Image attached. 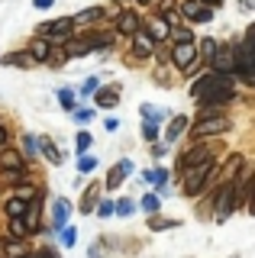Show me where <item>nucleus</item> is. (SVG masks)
Here are the masks:
<instances>
[{"instance_id":"obj_1","label":"nucleus","mask_w":255,"mask_h":258,"mask_svg":"<svg viewBox=\"0 0 255 258\" xmlns=\"http://www.w3.org/2000/svg\"><path fill=\"white\" fill-rule=\"evenodd\" d=\"M236 204H239L236 177H229V181H223V184H220V190H217V200H213V207H217V220H226V216L236 210Z\"/></svg>"},{"instance_id":"obj_2","label":"nucleus","mask_w":255,"mask_h":258,"mask_svg":"<svg viewBox=\"0 0 255 258\" xmlns=\"http://www.w3.org/2000/svg\"><path fill=\"white\" fill-rule=\"evenodd\" d=\"M226 129H233V123H229L223 113H207V116L197 119V129H194V133L204 139V136H220V133H226Z\"/></svg>"},{"instance_id":"obj_3","label":"nucleus","mask_w":255,"mask_h":258,"mask_svg":"<svg viewBox=\"0 0 255 258\" xmlns=\"http://www.w3.org/2000/svg\"><path fill=\"white\" fill-rule=\"evenodd\" d=\"M210 177H213V168L210 165H190L187 168V181H184V194H190V197L201 194L204 184L210 181Z\"/></svg>"},{"instance_id":"obj_4","label":"nucleus","mask_w":255,"mask_h":258,"mask_svg":"<svg viewBox=\"0 0 255 258\" xmlns=\"http://www.w3.org/2000/svg\"><path fill=\"white\" fill-rule=\"evenodd\" d=\"M210 61H213V71H217V75H233L236 55H233V48H229V45H217V48H213V55H210Z\"/></svg>"},{"instance_id":"obj_5","label":"nucleus","mask_w":255,"mask_h":258,"mask_svg":"<svg viewBox=\"0 0 255 258\" xmlns=\"http://www.w3.org/2000/svg\"><path fill=\"white\" fill-rule=\"evenodd\" d=\"M181 16H187V20H194V23H207L213 16V10L207 4H201V0H184V4H181Z\"/></svg>"},{"instance_id":"obj_6","label":"nucleus","mask_w":255,"mask_h":258,"mask_svg":"<svg viewBox=\"0 0 255 258\" xmlns=\"http://www.w3.org/2000/svg\"><path fill=\"white\" fill-rule=\"evenodd\" d=\"M194 58H197V45H194V42H174V48H171V61L178 64V68H187Z\"/></svg>"},{"instance_id":"obj_7","label":"nucleus","mask_w":255,"mask_h":258,"mask_svg":"<svg viewBox=\"0 0 255 258\" xmlns=\"http://www.w3.org/2000/svg\"><path fill=\"white\" fill-rule=\"evenodd\" d=\"M152 48H155V39L139 26L136 32H133V52H136V58H149V55H152Z\"/></svg>"},{"instance_id":"obj_8","label":"nucleus","mask_w":255,"mask_h":258,"mask_svg":"<svg viewBox=\"0 0 255 258\" xmlns=\"http://www.w3.org/2000/svg\"><path fill=\"white\" fill-rule=\"evenodd\" d=\"M0 168L4 171H26V158H23V152L0 149Z\"/></svg>"},{"instance_id":"obj_9","label":"nucleus","mask_w":255,"mask_h":258,"mask_svg":"<svg viewBox=\"0 0 255 258\" xmlns=\"http://www.w3.org/2000/svg\"><path fill=\"white\" fill-rule=\"evenodd\" d=\"M97 97V107H103V110H113L116 103H119V84H110V87H100V91H94Z\"/></svg>"},{"instance_id":"obj_10","label":"nucleus","mask_w":255,"mask_h":258,"mask_svg":"<svg viewBox=\"0 0 255 258\" xmlns=\"http://www.w3.org/2000/svg\"><path fill=\"white\" fill-rule=\"evenodd\" d=\"M49 55H52V42L45 36H36L29 42V58L33 61H49Z\"/></svg>"},{"instance_id":"obj_11","label":"nucleus","mask_w":255,"mask_h":258,"mask_svg":"<svg viewBox=\"0 0 255 258\" xmlns=\"http://www.w3.org/2000/svg\"><path fill=\"white\" fill-rule=\"evenodd\" d=\"M213 161V152L207 149V145H194L190 152H184V168H190V165H210Z\"/></svg>"},{"instance_id":"obj_12","label":"nucleus","mask_w":255,"mask_h":258,"mask_svg":"<svg viewBox=\"0 0 255 258\" xmlns=\"http://www.w3.org/2000/svg\"><path fill=\"white\" fill-rule=\"evenodd\" d=\"M133 171V161H116L113 168H110V174H107V187H119V184H123V177Z\"/></svg>"},{"instance_id":"obj_13","label":"nucleus","mask_w":255,"mask_h":258,"mask_svg":"<svg viewBox=\"0 0 255 258\" xmlns=\"http://www.w3.org/2000/svg\"><path fill=\"white\" fill-rule=\"evenodd\" d=\"M139 29V16L133 10H123L116 16V32H123V36H133V32Z\"/></svg>"},{"instance_id":"obj_14","label":"nucleus","mask_w":255,"mask_h":258,"mask_svg":"<svg viewBox=\"0 0 255 258\" xmlns=\"http://www.w3.org/2000/svg\"><path fill=\"white\" fill-rule=\"evenodd\" d=\"M65 55H68V58H84V55H91V42H87V36L71 39L68 48H65Z\"/></svg>"},{"instance_id":"obj_15","label":"nucleus","mask_w":255,"mask_h":258,"mask_svg":"<svg viewBox=\"0 0 255 258\" xmlns=\"http://www.w3.org/2000/svg\"><path fill=\"white\" fill-rule=\"evenodd\" d=\"M68 210H71V204L65 197H58L55 200V210H52V226L55 229H61V226H65V220H68Z\"/></svg>"},{"instance_id":"obj_16","label":"nucleus","mask_w":255,"mask_h":258,"mask_svg":"<svg viewBox=\"0 0 255 258\" xmlns=\"http://www.w3.org/2000/svg\"><path fill=\"white\" fill-rule=\"evenodd\" d=\"M146 32L155 39V42H158V39H168V36H171V29H168V23H165V20H152V23H146Z\"/></svg>"},{"instance_id":"obj_17","label":"nucleus","mask_w":255,"mask_h":258,"mask_svg":"<svg viewBox=\"0 0 255 258\" xmlns=\"http://www.w3.org/2000/svg\"><path fill=\"white\" fill-rule=\"evenodd\" d=\"M97 194H100V184H91V187L84 190V200H81V213H94V207H97Z\"/></svg>"},{"instance_id":"obj_18","label":"nucleus","mask_w":255,"mask_h":258,"mask_svg":"<svg viewBox=\"0 0 255 258\" xmlns=\"http://www.w3.org/2000/svg\"><path fill=\"white\" fill-rule=\"evenodd\" d=\"M36 149H39V152H42V155H45V158H49V161H52V165H61V155H58V149H55V145H52L49 139H36Z\"/></svg>"},{"instance_id":"obj_19","label":"nucleus","mask_w":255,"mask_h":258,"mask_svg":"<svg viewBox=\"0 0 255 258\" xmlns=\"http://www.w3.org/2000/svg\"><path fill=\"white\" fill-rule=\"evenodd\" d=\"M103 20V10L100 7H91V10H81L75 16V26H84V23H100Z\"/></svg>"},{"instance_id":"obj_20","label":"nucleus","mask_w":255,"mask_h":258,"mask_svg":"<svg viewBox=\"0 0 255 258\" xmlns=\"http://www.w3.org/2000/svg\"><path fill=\"white\" fill-rule=\"evenodd\" d=\"M187 129V116H174L168 123V142H178V136H184Z\"/></svg>"},{"instance_id":"obj_21","label":"nucleus","mask_w":255,"mask_h":258,"mask_svg":"<svg viewBox=\"0 0 255 258\" xmlns=\"http://www.w3.org/2000/svg\"><path fill=\"white\" fill-rule=\"evenodd\" d=\"M142 181L158 184V187H168V171H165V168H155V171H146V174H142Z\"/></svg>"},{"instance_id":"obj_22","label":"nucleus","mask_w":255,"mask_h":258,"mask_svg":"<svg viewBox=\"0 0 255 258\" xmlns=\"http://www.w3.org/2000/svg\"><path fill=\"white\" fill-rule=\"evenodd\" d=\"M26 204H29V200L13 197L10 204H7V216H10V220H17V216H20V220H23V213H26Z\"/></svg>"},{"instance_id":"obj_23","label":"nucleus","mask_w":255,"mask_h":258,"mask_svg":"<svg viewBox=\"0 0 255 258\" xmlns=\"http://www.w3.org/2000/svg\"><path fill=\"white\" fill-rule=\"evenodd\" d=\"M4 61H7V64H13V68H29V64H33V58H29L26 52H17V55H7Z\"/></svg>"},{"instance_id":"obj_24","label":"nucleus","mask_w":255,"mask_h":258,"mask_svg":"<svg viewBox=\"0 0 255 258\" xmlns=\"http://www.w3.org/2000/svg\"><path fill=\"white\" fill-rule=\"evenodd\" d=\"M26 236H29L26 223H23L20 216H17V220H10V239H26Z\"/></svg>"},{"instance_id":"obj_25","label":"nucleus","mask_w":255,"mask_h":258,"mask_svg":"<svg viewBox=\"0 0 255 258\" xmlns=\"http://www.w3.org/2000/svg\"><path fill=\"white\" fill-rule=\"evenodd\" d=\"M142 136H146L149 142H155V139H158V126H155V119H146V123H142Z\"/></svg>"},{"instance_id":"obj_26","label":"nucleus","mask_w":255,"mask_h":258,"mask_svg":"<svg viewBox=\"0 0 255 258\" xmlns=\"http://www.w3.org/2000/svg\"><path fill=\"white\" fill-rule=\"evenodd\" d=\"M58 100H61V107H65L68 113H71V110H75V94H71V91H68V87H61V91H58Z\"/></svg>"},{"instance_id":"obj_27","label":"nucleus","mask_w":255,"mask_h":258,"mask_svg":"<svg viewBox=\"0 0 255 258\" xmlns=\"http://www.w3.org/2000/svg\"><path fill=\"white\" fill-rule=\"evenodd\" d=\"M171 36H174V42H194L187 26H174V29H171Z\"/></svg>"},{"instance_id":"obj_28","label":"nucleus","mask_w":255,"mask_h":258,"mask_svg":"<svg viewBox=\"0 0 255 258\" xmlns=\"http://www.w3.org/2000/svg\"><path fill=\"white\" fill-rule=\"evenodd\" d=\"M61 242H65V245H75V242H78V229H75V226H61Z\"/></svg>"},{"instance_id":"obj_29","label":"nucleus","mask_w":255,"mask_h":258,"mask_svg":"<svg viewBox=\"0 0 255 258\" xmlns=\"http://www.w3.org/2000/svg\"><path fill=\"white\" fill-rule=\"evenodd\" d=\"M158 207H162V204H158V197H155V194H149V197L142 200V210H146L149 216H152V213H158Z\"/></svg>"},{"instance_id":"obj_30","label":"nucleus","mask_w":255,"mask_h":258,"mask_svg":"<svg viewBox=\"0 0 255 258\" xmlns=\"http://www.w3.org/2000/svg\"><path fill=\"white\" fill-rule=\"evenodd\" d=\"M133 210H136V204H133V200H119V204H113V213H119V216H130Z\"/></svg>"},{"instance_id":"obj_31","label":"nucleus","mask_w":255,"mask_h":258,"mask_svg":"<svg viewBox=\"0 0 255 258\" xmlns=\"http://www.w3.org/2000/svg\"><path fill=\"white\" fill-rule=\"evenodd\" d=\"M213 48H217V42H213V39H204V42L197 45V55H204V58H210V55H213Z\"/></svg>"},{"instance_id":"obj_32","label":"nucleus","mask_w":255,"mask_h":258,"mask_svg":"<svg viewBox=\"0 0 255 258\" xmlns=\"http://www.w3.org/2000/svg\"><path fill=\"white\" fill-rule=\"evenodd\" d=\"M149 223H152V229H171V226H174V220H162V216H149Z\"/></svg>"},{"instance_id":"obj_33","label":"nucleus","mask_w":255,"mask_h":258,"mask_svg":"<svg viewBox=\"0 0 255 258\" xmlns=\"http://www.w3.org/2000/svg\"><path fill=\"white\" fill-rule=\"evenodd\" d=\"M94 165H97V158H91V155H81V161H78L81 171H94Z\"/></svg>"},{"instance_id":"obj_34","label":"nucleus","mask_w":255,"mask_h":258,"mask_svg":"<svg viewBox=\"0 0 255 258\" xmlns=\"http://www.w3.org/2000/svg\"><path fill=\"white\" fill-rule=\"evenodd\" d=\"M17 197H20V200H33V197H36V190H33V187H29V184H20V190H17Z\"/></svg>"},{"instance_id":"obj_35","label":"nucleus","mask_w":255,"mask_h":258,"mask_svg":"<svg viewBox=\"0 0 255 258\" xmlns=\"http://www.w3.org/2000/svg\"><path fill=\"white\" fill-rule=\"evenodd\" d=\"M23 145H26V155H23V158H33L36 155V139H33V136H26V142H23Z\"/></svg>"},{"instance_id":"obj_36","label":"nucleus","mask_w":255,"mask_h":258,"mask_svg":"<svg viewBox=\"0 0 255 258\" xmlns=\"http://www.w3.org/2000/svg\"><path fill=\"white\" fill-rule=\"evenodd\" d=\"M97 213H100V216H110V213H113V204H110V200H100Z\"/></svg>"},{"instance_id":"obj_37","label":"nucleus","mask_w":255,"mask_h":258,"mask_svg":"<svg viewBox=\"0 0 255 258\" xmlns=\"http://www.w3.org/2000/svg\"><path fill=\"white\" fill-rule=\"evenodd\" d=\"M71 113H75L78 123H87V119H91V110H71Z\"/></svg>"},{"instance_id":"obj_38","label":"nucleus","mask_w":255,"mask_h":258,"mask_svg":"<svg viewBox=\"0 0 255 258\" xmlns=\"http://www.w3.org/2000/svg\"><path fill=\"white\" fill-rule=\"evenodd\" d=\"M87 145H91V136H87V133H78V149H87Z\"/></svg>"},{"instance_id":"obj_39","label":"nucleus","mask_w":255,"mask_h":258,"mask_svg":"<svg viewBox=\"0 0 255 258\" xmlns=\"http://www.w3.org/2000/svg\"><path fill=\"white\" fill-rule=\"evenodd\" d=\"M94 91H97V78H87L84 81V94H94Z\"/></svg>"},{"instance_id":"obj_40","label":"nucleus","mask_w":255,"mask_h":258,"mask_svg":"<svg viewBox=\"0 0 255 258\" xmlns=\"http://www.w3.org/2000/svg\"><path fill=\"white\" fill-rule=\"evenodd\" d=\"M7 181H10V184H20L23 181V171H7Z\"/></svg>"},{"instance_id":"obj_41","label":"nucleus","mask_w":255,"mask_h":258,"mask_svg":"<svg viewBox=\"0 0 255 258\" xmlns=\"http://www.w3.org/2000/svg\"><path fill=\"white\" fill-rule=\"evenodd\" d=\"M29 258H58V255L49 252V248H42V252H36V255H29Z\"/></svg>"},{"instance_id":"obj_42","label":"nucleus","mask_w":255,"mask_h":258,"mask_svg":"<svg viewBox=\"0 0 255 258\" xmlns=\"http://www.w3.org/2000/svg\"><path fill=\"white\" fill-rule=\"evenodd\" d=\"M33 4H36V7H39V10H49V7H52V4H55V0H33Z\"/></svg>"},{"instance_id":"obj_43","label":"nucleus","mask_w":255,"mask_h":258,"mask_svg":"<svg viewBox=\"0 0 255 258\" xmlns=\"http://www.w3.org/2000/svg\"><path fill=\"white\" fill-rule=\"evenodd\" d=\"M158 7H162V13H168V10H174V4H171V0H162V4H158Z\"/></svg>"},{"instance_id":"obj_44","label":"nucleus","mask_w":255,"mask_h":258,"mask_svg":"<svg viewBox=\"0 0 255 258\" xmlns=\"http://www.w3.org/2000/svg\"><path fill=\"white\" fill-rule=\"evenodd\" d=\"M201 4H207L210 10H217V7H220V0H201Z\"/></svg>"},{"instance_id":"obj_45","label":"nucleus","mask_w":255,"mask_h":258,"mask_svg":"<svg viewBox=\"0 0 255 258\" xmlns=\"http://www.w3.org/2000/svg\"><path fill=\"white\" fill-rule=\"evenodd\" d=\"M4 145H7V129L0 126V149H4Z\"/></svg>"},{"instance_id":"obj_46","label":"nucleus","mask_w":255,"mask_h":258,"mask_svg":"<svg viewBox=\"0 0 255 258\" xmlns=\"http://www.w3.org/2000/svg\"><path fill=\"white\" fill-rule=\"evenodd\" d=\"M139 4H146V7H152V4H155V0H139Z\"/></svg>"}]
</instances>
